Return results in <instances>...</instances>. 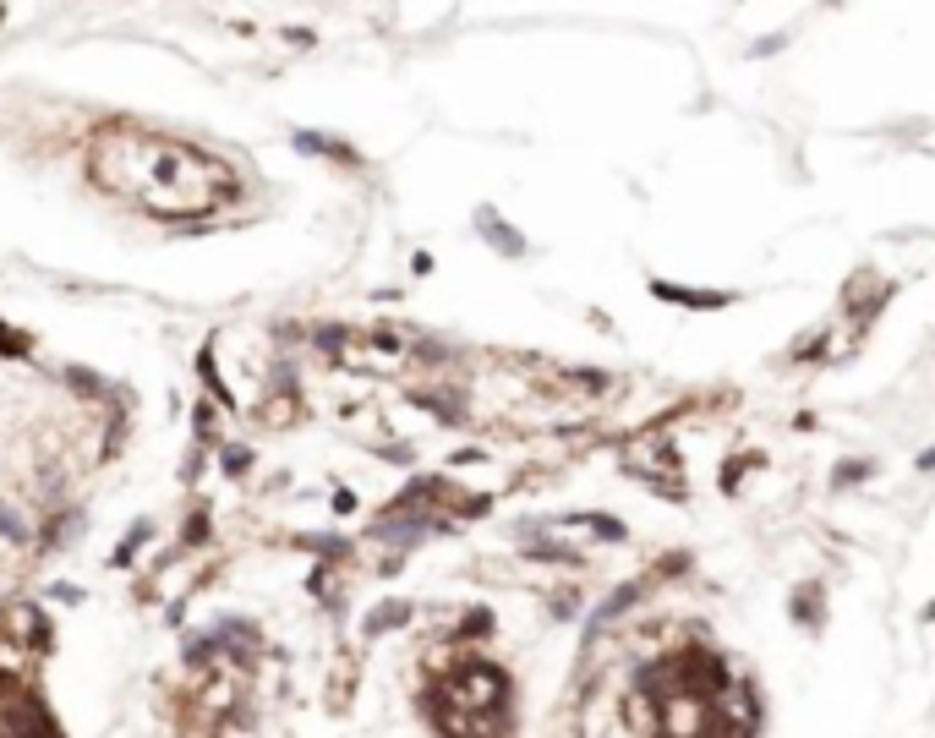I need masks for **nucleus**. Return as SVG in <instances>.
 I'll return each instance as SVG.
<instances>
[{
    "mask_svg": "<svg viewBox=\"0 0 935 738\" xmlns=\"http://www.w3.org/2000/svg\"><path fill=\"white\" fill-rule=\"evenodd\" d=\"M504 706V678L493 667H465L460 684H449V728L454 733H487Z\"/></svg>",
    "mask_w": 935,
    "mask_h": 738,
    "instance_id": "obj_2",
    "label": "nucleus"
},
{
    "mask_svg": "<svg viewBox=\"0 0 935 738\" xmlns=\"http://www.w3.org/2000/svg\"><path fill=\"white\" fill-rule=\"evenodd\" d=\"M93 175H99L104 192L165 219L208 214L236 192V181L219 159L197 154L186 143H170V137L137 132V126H115L93 143Z\"/></svg>",
    "mask_w": 935,
    "mask_h": 738,
    "instance_id": "obj_1",
    "label": "nucleus"
}]
</instances>
